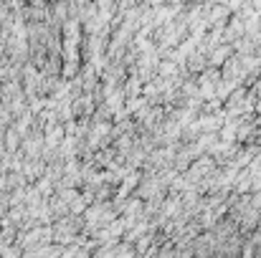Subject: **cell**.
<instances>
[{"instance_id":"cell-1","label":"cell","mask_w":261,"mask_h":258,"mask_svg":"<svg viewBox=\"0 0 261 258\" xmlns=\"http://www.w3.org/2000/svg\"><path fill=\"white\" fill-rule=\"evenodd\" d=\"M221 79H228V81H233V84H244L246 71H244V64H241L239 56H228V59L223 61V66H221Z\"/></svg>"},{"instance_id":"cell-3","label":"cell","mask_w":261,"mask_h":258,"mask_svg":"<svg viewBox=\"0 0 261 258\" xmlns=\"http://www.w3.org/2000/svg\"><path fill=\"white\" fill-rule=\"evenodd\" d=\"M160 71H163V76H165V79H173V76H177V71H180V69H177V64L170 59V61H165V64L160 66Z\"/></svg>"},{"instance_id":"cell-2","label":"cell","mask_w":261,"mask_h":258,"mask_svg":"<svg viewBox=\"0 0 261 258\" xmlns=\"http://www.w3.org/2000/svg\"><path fill=\"white\" fill-rule=\"evenodd\" d=\"M228 56H233V46L223 41V43H218V46H213V48L208 51V66L221 69V66H223V61H226Z\"/></svg>"}]
</instances>
